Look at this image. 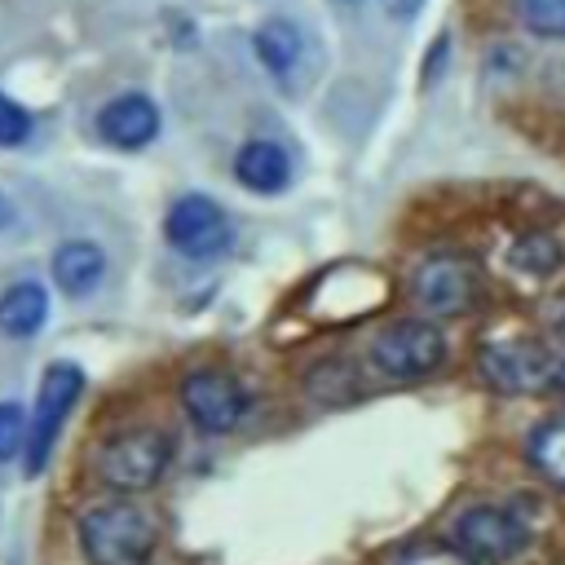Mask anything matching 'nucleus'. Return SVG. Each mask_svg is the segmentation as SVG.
<instances>
[{
    "mask_svg": "<svg viewBox=\"0 0 565 565\" xmlns=\"http://www.w3.org/2000/svg\"><path fill=\"white\" fill-rule=\"evenodd\" d=\"M79 547L88 565H146L154 547V525L137 503H97L79 521Z\"/></svg>",
    "mask_w": 565,
    "mask_h": 565,
    "instance_id": "1",
    "label": "nucleus"
},
{
    "mask_svg": "<svg viewBox=\"0 0 565 565\" xmlns=\"http://www.w3.org/2000/svg\"><path fill=\"white\" fill-rule=\"evenodd\" d=\"M446 362V335L428 318H406L371 340V366L388 380H424Z\"/></svg>",
    "mask_w": 565,
    "mask_h": 565,
    "instance_id": "2",
    "label": "nucleus"
},
{
    "mask_svg": "<svg viewBox=\"0 0 565 565\" xmlns=\"http://www.w3.org/2000/svg\"><path fill=\"white\" fill-rule=\"evenodd\" d=\"M450 543L463 547L477 565H503L516 561L530 547V525L494 503H472L450 521Z\"/></svg>",
    "mask_w": 565,
    "mask_h": 565,
    "instance_id": "3",
    "label": "nucleus"
},
{
    "mask_svg": "<svg viewBox=\"0 0 565 565\" xmlns=\"http://www.w3.org/2000/svg\"><path fill=\"white\" fill-rule=\"evenodd\" d=\"M172 459V441L159 428H128L102 446V477L115 490H150Z\"/></svg>",
    "mask_w": 565,
    "mask_h": 565,
    "instance_id": "4",
    "label": "nucleus"
},
{
    "mask_svg": "<svg viewBox=\"0 0 565 565\" xmlns=\"http://www.w3.org/2000/svg\"><path fill=\"white\" fill-rule=\"evenodd\" d=\"M477 371L490 388L499 393H539L547 384H556V358L539 344V340H499L486 344L477 358Z\"/></svg>",
    "mask_w": 565,
    "mask_h": 565,
    "instance_id": "5",
    "label": "nucleus"
},
{
    "mask_svg": "<svg viewBox=\"0 0 565 565\" xmlns=\"http://www.w3.org/2000/svg\"><path fill=\"white\" fill-rule=\"evenodd\" d=\"M79 388H84L79 366H71V362H53V366L44 371V380H40V397H35L31 437H26V472H31V477L49 463V450H53V441H57V428H62V419L71 415Z\"/></svg>",
    "mask_w": 565,
    "mask_h": 565,
    "instance_id": "6",
    "label": "nucleus"
},
{
    "mask_svg": "<svg viewBox=\"0 0 565 565\" xmlns=\"http://www.w3.org/2000/svg\"><path fill=\"white\" fill-rule=\"evenodd\" d=\"M163 230H168V243H172L181 256H190V260H212V256H221V252L230 247V238H234L230 216H225L212 199H203V194L177 199V203L168 207Z\"/></svg>",
    "mask_w": 565,
    "mask_h": 565,
    "instance_id": "7",
    "label": "nucleus"
},
{
    "mask_svg": "<svg viewBox=\"0 0 565 565\" xmlns=\"http://www.w3.org/2000/svg\"><path fill=\"white\" fill-rule=\"evenodd\" d=\"M181 406L203 433H230L243 419V388L225 371H194L181 384Z\"/></svg>",
    "mask_w": 565,
    "mask_h": 565,
    "instance_id": "8",
    "label": "nucleus"
},
{
    "mask_svg": "<svg viewBox=\"0 0 565 565\" xmlns=\"http://www.w3.org/2000/svg\"><path fill=\"white\" fill-rule=\"evenodd\" d=\"M415 300L428 309V313H463L477 296V274L468 260L459 256H428L419 269H415V282H411Z\"/></svg>",
    "mask_w": 565,
    "mask_h": 565,
    "instance_id": "9",
    "label": "nucleus"
},
{
    "mask_svg": "<svg viewBox=\"0 0 565 565\" xmlns=\"http://www.w3.org/2000/svg\"><path fill=\"white\" fill-rule=\"evenodd\" d=\"M97 132L119 150H141L159 132V110L141 93H124V97L106 102V110L97 115Z\"/></svg>",
    "mask_w": 565,
    "mask_h": 565,
    "instance_id": "10",
    "label": "nucleus"
},
{
    "mask_svg": "<svg viewBox=\"0 0 565 565\" xmlns=\"http://www.w3.org/2000/svg\"><path fill=\"white\" fill-rule=\"evenodd\" d=\"M234 177L256 194H278L291 181V159L278 141H247L234 154Z\"/></svg>",
    "mask_w": 565,
    "mask_h": 565,
    "instance_id": "11",
    "label": "nucleus"
},
{
    "mask_svg": "<svg viewBox=\"0 0 565 565\" xmlns=\"http://www.w3.org/2000/svg\"><path fill=\"white\" fill-rule=\"evenodd\" d=\"M102 269H106V256H102V247L88 243V238L62 243L57 256H53V278H57V287H62L66 296H88V291L97 287Z\"/></svg>",
    "mask_w": 565,
    "mask_h": 565,
    "instance_id": "12",
    "label": "nucleus"
},
{
    "mask_svg": "<svg viewBox=\"0 0 565 565\" xmlns=\"http://www.w3.org/2000/svg\"><path fill=\"white\" fill-rule=\"evenodd\" d=\"M49 318V291L40 282H13L0 296V331L4 335H35Z\"/></svg>",
    "mask_w": 565,
    "mask_h": 565,
    "instance_id": "13",
    "label": "nucleus"
},
{
    "mask_svg": "<svg viewBox=\"0 0 565 565\" xmlns=\"http://www.w3.org/2000/svg\"><path fill=\"white\" fill-rule=\"evenodd\" d=\"M256 53L274 75H287L300 62V31L291 22H265L256 31Z\"/></svg>",
    "mask_w": 565,
    "mask_h": 565,
    "instance_id": "14",
    "label": "nucleus"
},
{
    "mask_svg": "<svg viewBox=\"0 0 565 565\" xmlns=\"http://www.w3.org/2000/svg\"><path fill=\"white\" fill-rule=\"evenodd\" d=\"M530 463L547 481L565 486V419H543L534 428V437H530Z\"/></svg>",
    "mask_w": 565,
    "mask_h": 565,
    "instance_id": "15",
    "label": "nucleus"
},
{
    "mask_svg": "<svg viewBox=\"0 0 565 565\" xmlns=\"http://www.w3.org/2000/svg\"><path fill=\"white\" fill-rule=\"evenodd\" d=\"M516 18L547 40H565V0H516Z\"/></svg>",
    "mask_w": 565,
    "mask_h": 565,
    "instance_id": "16",
    "label": "nucleus"
},
{
    "mask_svg": "<svg viewBox=\"0 0 565 565\" xmlns=\"http://www.w3.org/2000/svg\"><path fill=\"white\" fill-rule=\"evenodd\" d=\"M388 565H477V561L463 547H455V543L424 539V543H406Z\"/></svg>",
    "mask_w": 565,
    "mask_h": 565,
    "instance_id": "17",
    "label": "nucleus"
},
{
    "mask_svg": "<svg viewBox=\"0 0 565 565\" xmlns=\"http://www.w3.org/2000/svg\"><path fill=\"white\" fill-rule=\"evenodd\" d=\"M512 265L525 269V274H552V269L561 265V247H556V238H547V234H525V238L512 247Z\"/></svg>",
    "mask_w": 565,
    "mask_h": 565,
    "instance_id": "18",
    "label": "nucleus"
},
{
    "mask_svg": "<svg viewBox=\"0 0 565 565\" xmlns=\"http://www.w3.org/2000/svg\"><path fill=\"white\" fill-rule=\"evenodd\" d=\"M26 437H31V424H26L22 406L18 402H0V459H13Z\"/></svg>",
    "mask_w": 565,
    "mask_h": 565,
    "instance_id": "19",
    "label": "nucleus"
},
{
    "mask_svg": "<svg viewBox=\"0 0 565 565\" xmlns=\"http://www.w3.org/2000/svg\"><path fill=\"white\" fill-rule=\"evenodd\" d=\"M26 132H31V115L13 97L0 93V146H22Z\"/></svg>",
    "mask_w": 565,
    "mask_h": 565,
    "instance_id": "20",
    "label": "nucleus"
},
{
    "mask_svg": "<svg viewBox=\"0 0 565 565\" xmlns=\"http://www.w3.org/2000/svg\"><path fill=\"white\" fill-rule=\"evenodd\" d=\"M384 9H388L393 18H411V13L419 9V0H384Z\"/></svg>",
    "mask_w": 565,
    "mask_h": 565,
    "instance_id": "21",
    "label": "nucleus"
},
{
    "mask_svg": "<svg viewBox=\"0 0 565 565\" xmlns=\"http://www.w3.org/2000/svg\"><path fill=\"white\" fill-rule=\"evenodd\" d=\"M0 225H9V207H4V199H0Z\"/></svg>",
    "mask_w": 565,
    "mask_h": 565,
    "instance_id": "22",
    "label": "nucleus"
},
{
    "mask_svg": "<svg viewBox=\"0 0 565 565\" xmlns=\"http://www.w3.org/2000/svg\"><path fill=\"white\" fill-rule=\"evenodd\" d=\"M344 4H353V0H344Z\"/></svg>",
    "mask_w": 565,
    "mask_h": 565,
    "instance_id": "23",
    "label": "nucleus"
}]
</instances>
